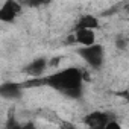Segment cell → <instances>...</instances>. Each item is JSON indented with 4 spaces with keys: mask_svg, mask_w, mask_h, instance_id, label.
Masks as SVG:
<instances>
[{
    "mask_svg": "<svg viewBox=\"0 0 129 129\" xmlns=\"http://www.w3.org/2000/svg\"><path fill=\"white\" fill-rule=\"evenodd\" d=\"M78 55L93 69H100L103 59H105V50L102 44H91V46H82L78 49Z\"/></svg>",
    "mask_w": 129,
    "mask_h": 129,
    "instance_id": "obj_2",
    "label": "cell"
},
{
    "mask_svg": "<svg viewBox=\"0 0 129 129\" xmlns=\"http://www.w3.org/2000/svg\"><path fill=\"white\" fill-rule=\"evenodd\" d=\"M109 118H111V115L106 114V112L93 111V112H90L88 115H85L84 123H85L87 126H90V127H106Z\"/></svg>",
    "mask_w": 129,
    "mask_h": 129,
    "instance_id": "obj_4",
    "label": "cell"
},
{
    "mask_svg": "<svg viewBox=\"0 0 129 129\" xmlns=\"http://www.w3.org/2000/svg\"><path fill=\"white\" fill-rule=\"evenodd\" d=\"M29 2H30L32 5H40V3H44V2H47V0H29Z\"/></svg>",
    "mask_w": 129,
    "mask_h": 129,
    "instance_id": "obj_11",
    "label": "cell"
},
{
    "mask_svg": "<svg viewBox=\"0 0 129 129\" xmlns=\"http://www.w3.org/2000/svg\"><path fill=\"white\" fill-rule=\"evenodd\" d=\"M75 35H76V43L81 44V46H91L96 43V34H94V29H76L75 30Z\"/></svg>",
    "mask_w": 129,
    "mask_h": 129,
    "instance_id": "obj_7",
    "label": "cell"
},
{
    "mask_svg": "<svg viewBox=\"0 0 129 129\" xmlns=\"http://www.w3.org/2000/svg\"><path fill=\"white\" fill-rule=\"evenodd\" d=\"M81 27H84V29H94V30L99 29V20H97V17H94L91 14L82 15L79 18L78 24H76V29H81Z\"/></svg>",
    "mask_w": 129,
    "mask_h": 129,
    "instance_id": "obj_8",
    "label": "cell"
},
{
    "mask_svg": "<svg viewBox=\"0 0 129 129\" xmlns=\"http://www.w3.org/2000/svg\"><path fill=\"white\" fill-rule=\"evenodd\" d=\"M126 44H127V41H126L123 37H118L117 41H115V47H117V49H126Z\"/></svg>",
    "mask_w": 129,
    "mask_h": 129,
    "instance_id": "obj_9",
    "label": "cell"
},
{
    "mask_svg": "<svg viewBox=\"0 0 129 129\" xmlns=\"http://www.w3.org/2000/svg\"><path fill=\"white\" fill-rule=\"evenodd\" d=\"M121 96H123V97L129 102V91H123V93H121Z\"/></svg>",
    "mask_w": 129,
    "mask_h": 129,
    "instance_id": "obj_12",
    "label": "cell"
},
{
    "mask_svg": "<svg viewBox=\"0 0 129 129\" xmlns=\"http://www.w3.org/2000/svg\"><path fill=\"white\" fill-rule=\"evenodd\" d=\"M41 81H43V85L55 88L56 91L66 94L72 99L82 97L84 75L76 67H69L66 70H59L56 73L46 76V78H41Z\"/></svg>",
    "mask_w": 129,
    "mask_h": 129,
    "instance_id": "obj_1",
    "label": "cell"
},
{
    "mask_svg": "<svg viewBox=\"0 0 129 129\" xmlns=\"http://www.w3.org/2000/svg\"><path fill=\"white\" fill-rule=\"evenodd\" d=\"M47 64H49V61L46 58H37V59H34L29 66L24 69V72L27 75H30L32 78H41V75L47 69Z\"/></svg>",
    "mask_w": 129,
    "mask_h": 129,
    "instance_id": "obj_6",
    "label": "cell"
},
{
    "mask_svg": "<svg viewBox=\"0 0 129 129\" xmlns=\"http://www.w3.org/2000/svg\"><path fill=\"white\" fill-rule=\"evenodd\" d=\"M23 84H17V82H3L0 85V94L5 99H20L23 94Z\"/></svg>",
    "mask_w": 129,
    "mask_h": 129,
    "instance_id": "obj_5",
    "label": "cell"
},
{
    "mask_svg": "<svg viewBox=\"0 0 129 129\" xmlns=\"http://www.w3.org/2000/svg\"><path fill=\"white\" fill-rule=\"evenodd\" d=\"M124 12H126V14H127V17H129V5H127V6H124Z\"/></svg>",
    "mask_w": 129,
    "mask_h": 129,
    "instance_id": "obj_13",
    "label": "cell"
},
{
    "mask_svg": "<svg viewBox=\"0 0 129 129\" xmlns=\"http://www.w3.org/2000/svg\"><path fill=\"white\" fill-rule=\"evenodd\" d=\"M109 127H120V123H118V121H115V120H114V117H111V118H109V121H108V124H106V129H109Z\"/></svg>",
    "mask_w": 129,
    "mask_h": 129,
    "instance_id": "obj_10",
    "label": "cell"
},
{
    "mask_svg": "<svg viewBox=\"0 0 129 129\" xmlns=\"http://www.w3.org/2000/svg\"><path fill=\"white\" fill-rule=\"evenodd\" d=\"M20 12H21V5L17 0H6L0 9V20L3 23H12Z\"/></svg>",
    "mask_w": 129,
    "mask_h": 129,
    "instance_id": "obj_3",
    "label": "cell"
}]
</instances>
